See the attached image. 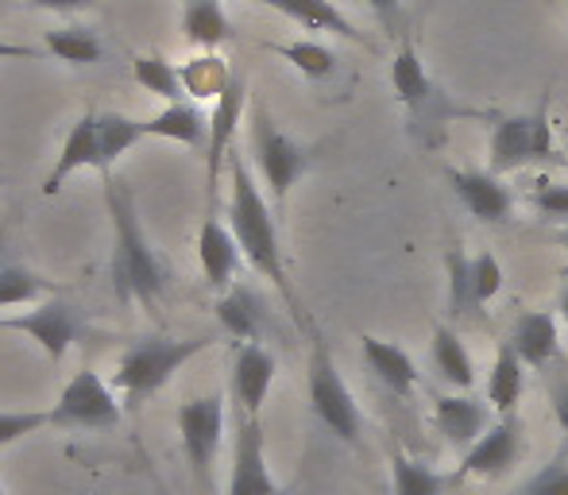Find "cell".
Returning a JSON list of instances; mask_svg holds the SVG:
<instances>
[{"mask_svg": "<svg viewBox=\"0 0 568 495\" xmlns=\"http://www.w3.org/2000/svg\"><path fill=\"white\" fill-rule=\"evenodd\" d=\"M229 174H232V198H229V229L236 236L244 260L260 271L263 279L275 283V291L286 299V310L298 325H306V314H302L298 291L291 283V271H286L283 260V244H278V225L275 213H271L267 198L260 194L252 171L244 166V159L232 155L229 159Z\"/></svg>", "mask_w": 568, "mask_h": 495, "instance_id": "6da1fadb", "label": "cell"}, {"mask_svg": "<svg viewBox=\"0 0 568 495\" xmlns=\"http://www.w3.org/2000/svg\"><path fill=\"white\" fill-rule=\"evenodd\" d=\"M105 205L113 218V291L120 302H143L155 306L163 294V263L148 244L135 213V198L113 174H105Z\"/></svg>", "mask_w": 568, "mask_h": 495, "instance_id": "7a4b0ae2", "label": "cell"}, {"mask_svg": "<svg viewBox=\"0 0 568 495\" xmlns=\"http://www.w3.org/2000/svg\"><path fill=\"white\" fill-rule=\"evenodd\" d=\"M390 85H395L398 105L406 109V128L418 143L426 148H437L445 140V128H449L456 117H464L468 109H460L434 78L422 67V54L414 51L410 43L395 54L390 62Z\"/></svg>", "mask_w": 568, "mask_h": 495, "instance_id": "3957f363", "label": "cell"}, {"mask_svg": "<svg viewBox=\"0 0 568 495\" xmlns=\"http://www.w3.org/2000/svg\"><path fill=\"white\" fill-rule=\"evenodd\" d=\"M210 348V337H140L116 364V391L124 395V403L140 406L143 398H151L155 391H163L171 383V375L186 368L197 353Z\"/></svg>", "mask_w": 568, "mask_h": 495, "instance_id": "277c9868", "label": "cell"}, {"mask_svg": "<svg viewBox=\"0 0 568 495\" xmlns=\"http://www.w3.org/2000/svg\"><path fill=\"white\" fill-rule=\"evenodd\" d=\"M554 143V121H549V105L541 101L534 113L499 117L491 128V143H487V171L491 174H515L534 163H561Z\"/></svg>", "mask_w": 568, "mask_h": 495, "instance_id": "5b68a950", "label": "cell"}, {"mask_svg": "<svg viewBox=\"0 0 568 495\" xmlns=\"http://www.w3.org/2000/svg\"><path fill=\"white\" fill-rule=\"evenodd\" d=\"M306 387H310V411L317 414L325 430L333 437H341L344 445H359L364 434V414H359L356 398H352L348 383L333 361L329 345H325L322 333H314V348H310V372H306Z\"/></svg>", "mask_w": 568, "mask_h": 495, "instance_id": "8992f818", "label": "cell"}, {"mask_svg": "<svg viewBox=\"0 0 568 495\" xmlns=\"http://www.w3.org/2000/svg\"><path fill=\"white\" fill-rule=\"evenodd\" d=\"M252 155H255V166H260L263 182H267L271 198H275V205L286 202V194H291L294 186H298V179L310 171V151L302 148V143H294L291 135L283 132L275 121H271V113L263 105L252 109Z\"/></svg>", "mask_w": 568, "mask_h": 495, "instance_id": "52a82bcc", "label": "cell"}, {"mask_svg": "<svg viewBox=\"0 0 568 495\" xmlns=\"http://www.w3.org/2000/svg\"><path fill=\"white\" fill-rule=\"evenodd\" d=\"M120 418H124V406L116 403V391L90 368L70 375L51 411V426L70 430H109L120 426Z\"/></svg>", "mask_w": 568, "mask_h": 495, "instance_id": "ba28073f", "label": "cell"}, {"mask_svg": "<svg viewBox=\"0 0 568 495\" xmlns=\"http://www.w3.org/2000/svg\"><path fill=\"white\" fill-rule=\"evenodd\" d=\"M179 434L182 449H186L190 473H194L197 488L213 484V461H217L221 437H225V398L202 395L179 406Z\"/></svg>", "mask_w": 568, "mask_h": 495, "instance_id": "9c48e42d", "label": "cell"}, {"mask_svg": "<svg viewBox=\"0 0 568 495\" xmlns=\"http://www.w3.org/2000/svg\"><path fill=\"white\" fill-rule=\"evenodd\" d=\"M229 495H283L267 468V445H263L260 418L236 411V442H232Z\"/></svg>", "mask_w": 568, "mask_h": 495, "instance_id": "30bf717a", "label": "cell"}, {"mask_svg": "<svg viewBox=\"0 0 568 495\" xmlns=\"http://www.w3.org/2000/svg\"><path fill=\"white\" fill-rule=\"evenodd\" d=\"M523 457V422L518 414H503L468 453H460V468L456 476H479V481H491V476H503L518 465Z\"/></svg>", "mask_w": 568, "mask_h": 495, "instance_id": "8fae6325", "label": "cell"}, {"mask_svg": "<svg viewBox=\"0 0 568 495\" xmlns=\"http://www.w3.org/2000/svg\"><path fill=\"white\" fill-rule=\"evenodd\" d=\"M247 105V82L244 74H232L229 90L217 98V109L210 117V143H205V186H210V205L217 202V182L225 159H232V140H236L240 117Z\"/></svg>", "mask_w": 568, "mask_h": 495, "instance_id": "7c38bea8", "label": "cell"}, {"mask_svg": "<svg viewBox=\"0 0 568 495\" xmlns=\"http://www.w3.org/2000/svg\"><path fill=\"white\" fill-rule=\"evenodd\" d=\"M453 194L460 198V205L479 218L484 225H503L515 213V198H510L507 182L491 171H460V166H445Z\"/></svg>", "mask_w": 568, "mask_h": 495, "instance_id": "4fadbf2b", "label": "cell"}, {"mask_svg": "<svg viewBox=\"0 0 568 495\" xmlns=\"http://www.w3.org/2000/svg\"><path fill=\"white\" fill-rule=\"evenodd\" d=\"M434 426L442 430V437L453 445L456 453H468L491 422V403H479L468 391H453V395H437L434 398Z\"/></svg>", "mask_w": 568, "mask_h": 495, "instance_id": "5bb4252c", "label": "cell"}, {"mask_svg": "<svg viewBox=\"0 0 568 495\" xmlns=\"http://www.w3.org/2000/svg\"><path fill=\"white\" fill-rule=\"evenodd\" d=\"M275 356L260 345V341H240L236 361H232V398H236L240 414H252L260 418L263 403L271 395V383H275Z\"/></svg>", "mask_w": 568, "mask_h": 495, "instance_id": "9a60e30c", "label": "cell"}, {"mask_svg": "<svg viewBox=\"0 0 568 495\" xmlns=\"http://www.w3.org/2000/svg\"><path fill=\"white\" fill-rule=\"evenodd\" d=\"M4 330L28 333L51 361H62L70 341H74V314H70L67 302H43V306L28 310V314L4 317Z\"/></svg>", "mask_w": 568, "mask_h": 495, "instance_id": "2e32d148", "label": "cell"}, {"mask_svg": "<svg viewBox=\"0 0 568 495\" xmlns=\"http://www.w3.org/2000/svg\"><path fill=\"white\" fill-rule=\"evenodd\" d=\"M85 166H98L101 171V140H98V113H85L82 121H74L70 128L67 143H62L59 159H54L51 174L43 179V194L54 198L62 190V182L70 179V174L85 171Z\"/></svg>", "mask_w": 568, "mask_h": 495, "instance_id": "e0dca14e", "label": "cell"}, {"mask_svg": "<svg viewBox=\"0 0 568 495\" xmlns=\"http://www.w3.org/2000/svg\"><path fill=\"white\" fill-rule=\"evenodd\" d=\"M510 345L523 356L526 368L541 372L557 353H561V333H557V317L546 314V310H526L523 317L510 330Z\"/></svg>", "mask_w": 568, "mask_h": 495, "instance_id": "ac0fdd59", "label": "cell"}, {"mask_svg": "<svg viewBox=\"0 0 568 495\" xmlns=\"http://www.w3.org/2000/svg\"><path fill=\"white\" fill-rule=\"evenodd\" d=\"M359 348H364V364L375 372V380H379L390 395H398V398L414 395V387H418V364L410 361L406 348H398L395 341L372 337V333L359 337Z\"/></svg>", "mask_w": 568, "mask_h": 495, "instance_id": "d6986e66", "label": "cell"}, {"mask_svg": "<svg viewBox=\"0 0 568 495\" xmlns=\"http://www.w3.org/2000/svg\"><path fill=\"white\" fill-rule=\"evenodd\" d=\"M197 260H202L205 283L213 291H229L232 279H236V263H240V244L232 236V229L221 225L217 218H205L202 233H197Z\"/></svg>", "mask_w": 568, "mask_h": 495, "instance_id": "ffe728a7", "label": "cell"}, {"mask_svg": "<svg viewBox=\"0 0 568 495\" xmlns=\"http://www.w3.org/2000/svg\"><path fill=\"white\" fill-rule=\"evenodd\" d=\"M260 4L275 8V12L286 16V20L302 23V28H310V31H333V36L367 47V36L341 12L337 4H333V0H260Z\"/></svg>", "mask_w": 568, "mask_h": 495, "instance_id": "44dd1931", "label": "cell"}, {"mask_svg": "<svg viewBox=\"0 0 568 495\" xmlns=\"http://www.w3.org/2000/svg\"><path fill=\"white\" fill-rule=\"evenodd\" d=\"M523 383H526L523 356L515 353V345H510V341H503L499 353H495L491 375H487V403H491V411H499V418H503V414H515L518 411Z\"/></svg>", "mask_w": 568, "mask_h": 495, "instance_id": "7402d4cb", "label": "cell"}, {"mask_svg": "<svg viewBox=\"0 0 568 495\" xmlns=\"http://www.w3.org/2000/svg\"><path fill=\"white\" fill-rule=\"evenodd\" d=\"M429 356H434V368L445 383H449V387H456V391L476 387V361H471V353L464 348V341L456 337L449 325H437L434 330Z\"/></svg>", "mask_w": 568, "mask_h": 495, "instance_id": "603a6c76", "label": "cell"}, {"mask_svg": "<svg viewBox=\"0 0 568 495\" xmlns=\"http://www.w3.org/2000/svg\"><path fill=\"white\" fill-rule=\"evenodd\" d=\"M217 322L225 325V333H232L236 341H260V325H263V306L247 286H229L217 302Z\"/></svg>", "mask_w": 568, "mask_h": 495, "instance_id": "cb8c5ba5", "label": "cell"}, {"mask_svg": "<svg viewBox=\"0 0 568 495\" xmlns=\"http://www.w3.org/2000/svg\"><path fill=\"white\" fill-rule=\"evenodd\" d=\"M182 28H186L190 43L205 47V51H213V47L232 39L229 16H225V8H221V0H186V8H182Z\"/></svg>", "mask_w": 568, "mask_h": 495, "instance_id": "d4e9b609", "label": "cell"}, {"mask_svg": "<svg viewBox=\"0 0 568 495\" xmlns=\"http://www.w3.org/2000/svg\"><path fill=\"white\" fill-rule=\"evenodd\" d=\"M148 135H155V140L186 143V148H197V143L210 135V121H205V117L197 113L194 105H186V101H174V105H166L159 117H151V121H148Z\"/></svg>", "mask_w": 568, "mask_h": 495, "instance_id": "484cf974", "label": "cell"}, {"mask_svg": "<svg viewBox=\"0 0 568 495\" xmlns=\"http://www.w3.org/2000/svg\"><path fill=\"white\" fill-rule=\"evenodd\" d=\"M98 140H101V174H113V163L128 148L148 140V121H132L124 113L98 117Z\"/></svg>", "mask_w": 568, "mask_h": 495, "instance_id": "4316f807", "label": "cell"}, {"mask_svg": "<svg viewBox=\"0 0 568 495\" xmlns=\"http://www.w3.org/2000/svg\"><path fill=\"white\" fill-rule=\"evenodd\" d=\"M390 484H395V495H442L449 481L395 445L390 449Z\"/></svg>", "mask_w": 568, "mask_h": 495, "instance_id": "83f0119b", "label": "cell"}, {"mask_svg": "<svg viewBox=\"0 0 568 495\" xmlns=\"http://www.w3.org/2000/svg\"><path fill=\"white\" fill-rule=\"evenodd\" d=\"M132 78L135 85H143L148 93H155V98H163L166 105H174V101H182V70H174L171 62L155 59V54H140V59L132 62Z\"/></svg>", "mask_w": 568, "mask_h": 495, "instance_id": "f1b7e54d", "label": "cell"}, {"mask_svg": "<svg viewBox=\"0 0 568 495\" xmlns=\"http://www.w3.org/2000/svg\"><path fill=\"white\" fill-rule=\"evenodd\" d=\"M445 275H449V314L464 317L468 310H479L476 279H471V255H464V248H449V255H445Z\"/></svg>", "mask_w": 568, "mask_h": 495, "instance_id": "f546056e", "label": "cell"}, {"mask_svg": "<svg viewBox=\"0 0 568 495\" xmlns=\"http://www.w3.org/2000/svg\"><path fill=\"white\" fill-rule=\"evenodd\" d=\"M229 82H232V70L217 54L186 62V70H182V90L194 93V98H221L229 90Z\"/></svg>", "mask_w": 568, "mask_h": 495, "instance_id": "4dcf8cb0", "label": "cell"}, {"mask_svg": "<svg viewBox=\"0 0 568 495\" xmlns=\"http://www.w3.org/2000/svg\"><path fill=\"white\" fill-rule=\"evenodd\" d=\"M47 51L59 54L62 62H74V67H90L101 59V43L93 31L85 28H59L47 31Z\"/></svg>", "mask_w": 568, "mask_h": 495, "instance_id": "1f68e13d", "label": "cell"}, {"mask_svg": "<svg viewBox=\"0 0 568 495\" xmlns=\"http://www.w3.org/2000/svg\"><path fill=\"white\" fill-rule=\"evenodd\" d=\"M278 54H283L286 62H291L298 74L314 78V82H322V78H329L333 70H337V54L329 51V47L314 43V39H298V43H283L275 47Z\"/></svg>", "mask_w": 568, "mask_h": 495, "instance_id": "d6a6232c", "label": "cell"}, {"mask_svg": "<svg viewBox=\"0 0 568 495\" xmlns=\"http://www.w3.org/2000/svg\"><path fill=\"white\" fill-rule=\"evenodd\" d=\"M541 383H546V395H549V406H554L557 426H561L568 437V356L565 353H557L554 361L541 368Z\"/></svg>", "mask_w": 568, "mask_h": 495, "instance_id": "836d02e7", "label": "cell"}, {"mask_svg": "<svg viewBox=\"0 0 568 495\" xmlns=\"http://www.w3.org/2000/svg\"><path fill=\"white\" fill-rule=\"evenodd\" d=\"M43 294V283H39L31 271L23 267H0V310L4 306H28Z\"/></svg>", "mask_w": 568, "mask_h": 495, "instance_id": "e575fe53", "label": "cell"}, {"mask_svg": "<svg viewBox=\"0 0 568 495\" xmlns=\"http://www.w3.org/2000/svg\"><path fill=\"white\" fill-rule=\"evenodd\" d=\"M43 426H51V411H0V445L20 442Z\"/></svg>", "mask_w": 568, "mask_h": 495, "instance_id": "d590c367", "label": "cell"}, {"mask_svg": "<svg viewBox=\"0 0 568 495\" xmlns=\"http://www.w3.org/2000/svg\"><path fill=\"white\" fill-rule=\"evenodd\" d=\"M530 205L546 221H568V182L538 179V190H530Z\"/></svg>", "mask_w": 568, "mask_h": 495, "instance_id": "8d00e7d4", "label": "cell"}, {"mask_svg": "<svg viewBox=\"0 0 568 495\" xmlns=\"http://www.w3.org/2000/svg\"><path fill=\"white\" fill-rule=\"evenodd\" d=\"M471 279H476V302L487 306V302L503 291V279L507 275H503V263L495 260L491 252H479L476 260H471Z\"/></svg>", "mask_w": 568, "mask_h": 495, "instance_id": "74e56055", "label": "cell"}, {"mask_svg": "<svg viewBox=\"0 0 568 495\" xmlns=\"http://www.w3.org/2000/svg\"><path fill=\"white\" fill-rule=\"evenodd\" d=\"M518 495H568V457L549 461L541 473H534L530 481L523 484Z\"/></svg>", "mask_w": 568, "mask_h": 495, "instance_id": "f35d334b", "label": "cell"}, {"mask_svg": "<svg viewBox=\"0 0 568 495\" xmlns=\"http://www.w3.org/2000/svg\"><path fill=\"white\" fill-rule=\"evenodd\" d=\"M356 4L372 8V12L390 28V23H395V16H398V8H403V0H356Z\"/></svg>", "mask_w": 568, "mask_h": 495, "instance_id": "ab89813d", "label": "cell"}, {"mask_svg": "<svg viewBox=\"0 0 568 495\" xmlns=\"http://www.w3.org/2000/svg\"><path fill=\"white\" fill-rule=\"evenodd\" d=\"M36 8H51V12H78V8H90L93 0H28Z\"/></svg>", "mask_w": 568, "mask_h": 495, "instance_id": "60d3db41", "label": "cell"}, {"mask_svg": "<svg viewBox=\"0 0 568 495\" xmlns=\"http://www.w3.org/2000/svg\"><path fill=\"white\" fill-rule=\"evenodd\" d=\"M0 59H36V51H31V47L0 43Z\"/></svg>", "mask_w": 568, "mask_h": 495, "instance_id": "b9f144b4", "label": "cell"}, {"mask_svg": "<svg viewBox=\"0 0 568 495\" xmlns=\"http://www.w3.org/2000/svg\"><path fill=\"white\" fill-rule=\"evenodd\" d=\"M557 310H561V317H565V325H568V283H565V291H561V302H557Z\"/></svg>", "mask_w": 568, "mask_h": 495, "instance_id": "7bdbcfd3", "label": "cell"}, {"mask_svg": "<svg viewBox=\"0 0 568 495\" xmlns=\"http://www.w3.org/2000/svg\"><path fill=\"white\" fill-rule=\"evenodd\" d=\"M554 241L561 244V248H568V229H561V233H554Z\"/></svg>", "mask_w": 568, "mask_h": 495, "instance_id": "ee69618b", "label": "cell"}, {"mask_svg": "<svg viewBox=\"0 0 568 495\" xmlns=\"http://www.w3.org/2000/svg\"><path fill=\"white\" fill-rule=\"evenodd\" d=\"M0 495H4V484H0Z\"/></svg>", "mask_w": 568, "mask_h": 495, "instance_id": "f6af8a7d", "label": "cell"}]
</instances>
